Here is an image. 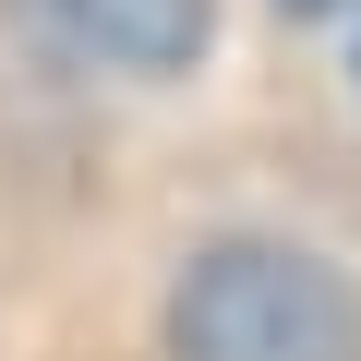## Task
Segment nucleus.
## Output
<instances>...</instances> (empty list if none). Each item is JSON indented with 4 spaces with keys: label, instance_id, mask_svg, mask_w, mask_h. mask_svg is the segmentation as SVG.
Wrapping results in <instances>:
<instances>
[{
    "label": "nucleus",
    "instance_id": "nucleus-1",
    "mask_svg": "<svg viewBox=\"0 0 361 361\" xmlns=\"http://www.w3.org/2000/svg\"><path fill=\"white\" fill-rule=\"evenodd\" d=\"M169 361H361V289L301 241H205L169 289Z\"/></svg>",
    "mask_w": 361,
    "mask_h": 361
},
{
    "label": "nucleus",
    "instance_id": "nucleus-2",
    "mask_svg": "<svg viewBox=\"0 0 361 361\" xmlns=\"http://www.w3.org/2000/svg\"><path fill=\"white\" fill-rule=\"evenodd\" d=\"M0 13H13L61 73H133V85H157V73H193L217 0H0Z\"/></svg>",
    "mask_w": 361,
    "mask_h": 361
},
{
    "label": "nucleus",
    "instance_id": "nucleus-3",
    "mask_svg": "<svg viewBox=\"0 0 361 361\" xmlns=\"http://www.w3.org/2000/svg\"><path fill=\"white\" fill-rule=\"evenodd\" d=\"M277 13H349V0H277Z\"/></svg>",
    "mask_w": 361,
    "mask_h": 361
}]
</instances>
